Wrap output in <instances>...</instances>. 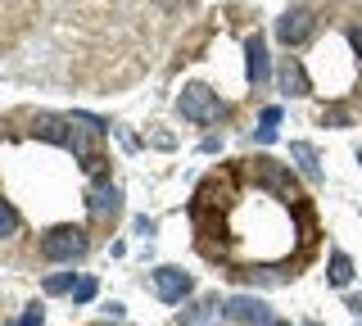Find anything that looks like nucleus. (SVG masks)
Here are the masks:
<instances>
[{"label":"nucleus","mask_w":362,"mask_h":326,"mask_svg":"<svg viewBox=\"0 0 362 326\" xmlns=\"http://www.w3.org/2000/svg\"><path fill=\"white\" fill-rule=\"evenodd\" d=\"M331 286H349V281H354V258L349 254H331Z\"/></svg>","instance_id":"13"},{"label":"nucleus","mask_w":362,"mask_h":326,"mask_svg":"<svg viewBox=\"0 0 362 326\" xmlns=\"http://www.w3.org/2000/svg\"><path fill=\"white\" fill-rule=\"evenodd\" d=\"M118 204H122V195H118V186H113V182H95V186H90L86 209L95 213V218H113V213H118Z\"/></svg>","instance_id":"9"},{"label":"nucleus","mask_w":362,"mask_h":326,"mask_svg":"<svg viewBox=\"0 0 362 326\" xmlns=\"http://www.w3.org/2000/svg\"><path fill=\"white\" fill-rule=\"evenodd\" d=\"M272 326H290V322H272Z\"/></svg>","instance_id":"22"},{"label":"nucleus","mask_w":362,"mask_h":326,"mask_svg":"<svg viewBox=\"0 0 362 326\" xmlns=\"http://www.w3.org/2000/svg\"><path fill=\"white\" fill-rule=\"evenodd\" d=\"M308 326H322V322H308Z\"/></svg>","instance_id":"24"},{"label":"nucleus","mask_w":362,"mask_h":326,"mask_svg":"<svg viewBox=\"0 0 362 326\" xmlns=\"http://www.w3.org/2000/svg\"><path fill=\"white\" fill-rule=\"evenodd\" d=\"M349 41H354V50L362 54V23H358V28H349Z\"/></svg>","instance_id":"20"},{"label":"nucleus","mask_w":362,"mask_h":326,"mask_svg":"<svg viewBox=\"0 0 362 326\" xmlns=\"http://www.w3.org/2000/svg\"><path fill=\"white\" fill-rule=\"evenodd\" d=\"M41 322H45V308H41V303H32V308L23 313V322H18V326H41Z\"/></svg>","instance_id":"18"},{"label":"nucleus","mask_w":362,"mask_h":326,"mask_svg":"<svg viewBox=\"0 0 362 326\" xmlns=\"http://www.w3.org/2000/svg\"><path fill=\"white\" fill-rule=\"evenodd\" d=\"M73 286H77V276H73V272H54V276H45V295H68Z\"/></svg>","instance_id":"15"},{"label":"nucleus","mask_w":362,"mask_h":326,"mask_svg":"<svg viewBox=\"0 0 362 326\" xmlns=\"http://www.w3.org/2000/svg\"><path fill=\"white\" fill-rule=\"evenodd\" d=\"M226 318H231V326H272L276 322L272 318V303L258 295H231L226 299Z\"/></svg>","instance_id":"4"},{"label":"nucleus","mask_w":362,"mask_h":326,"mask_svg":"<svg viewBox=\"0 0 362 326\" xmlns=\"http://www.w3.org/2000/svg\"><path fill=\"white\" fill-rule=\"evenodd\" d=\"M177 109H181V118H190V122H213L222 114V100L209 91V86H186L177 100Z\"/></svg>","instance_id":"5"},{"label":"nucleus","mask_w":362,"mask_h":326,"mask_svg":"<svg viewBox=\"0 0 362 326\" xmlns=\"http://www.w3.org/2000/svg\"><path fill=\"white\" fill-rule=\"evenodd\" d=\"M313 28H317V18H313V9H286V14L276 18V37L286 41V46H303V41L313 37Z\"/></svg>","instance_id":"7"},{"label":"nucleus","mask_w":362,"mask_h":326,"mask_svg":"<svg viewBox=\"0 0 362 326\" xmlns=\"http://www.w3.org/2000/svg\"><path fill=\"white\" fill-rule=\"evenodd\" d=\"M281 91H286V95H308V73H303L299 59L281 64Z\"/></svg>","instance_id":"11"},{"label":"nucleus","mask_w":362,"mask_h":326,"mask_svg":"<svg viewBox=\"0 0 362 326\" xmlns=\"http://www.w3.org/2000/svg\"><path fill=\"white\" fill-rule=\"evenodd\" d=\"M276 122H281V109H276V105L263 109V127L254 132V141H258V145H272V141H276Z\"/></svg>","instance_id":"14"},{"label":"nucleus","mask_w":362,"mask_h":326,"mask_svg":"<svg viewBox=\"0 0 362 326\" xmlns=\"http://www.w3.org/2000/svg\"><path fill=\"white\" fill-rule=\"evenodd\" d=\"M326 122H349V109H326Z\"/></svg>","instance_id":"19"},{"label":"nucleus","mask_w":362,"mask_h":326,"mask_svg":"<svg viewBox=\"0 0 362 326\" xmlns=\"http://www.w3.org/2000/svg\"><path fill=\"white\" fill-rule=\"evenodd\" d=\"M290 159L299 163V173L308 177V182H322V163H317V150H313L308 141H294L290 145Z\"/></svg>","instance_id":"12"},{"label":"nucleus","mask_w":362,"mask_h":326,"mask_svg":"<svg viewBox=\"0 0 362 326\" xmlns=\"http://www.w3.org/2000/svg\"><path fill=\"white\" fill-rule=\"evenodd\" d=\"M177 326H231V318H226V303L222 299H199L195 308L181 313Z\"/></svg>","instance_id":"8"},{"label":"nucleus","mask_w":362,"mask_h":326,"mask_svg":"<svg viewBox=\"0 0 362 326\" xmlns=\"http://www.w3.org/2000/svg\"><path fill=\"white\" fill-rule=\"evenodd\" d=\"M195 290V276L181 272V267H154V295L163 303H181Z\"/></svg>","instance_id":"6"},{"label":"nucleus","mask_w":362,"mask_h":326,"mask_svg":"<svg viewBox=\"0 0 362 326\" xmlns=\"http://www.w3.org/2000/svg\"><path fill=\"white\" fill-rule=\"evenodd\" d=\"M358 159H362V145H358Z\"/></svg>","instance_id":"23"},{"label":"nucleus","mask_w":362,"mask_h":326,"mask_svg":"<svg viewBox=\"0 0 362 326\" xmlns=\"http://www.w3.org/2000/svg\"><path fill=\"white\" fill-rule=\"evenodd\" d=\"M245 69H249V82H254V86L267 82V41L258 37V32L245 41Z\"/></svg>","instance_id":"10"},{"label":"nucleus","mask_w":362,"mask_h":326,"mask_svg":"<svg viewBox=\"0 0 362 326\" xmlns=\"http://www.w3.org/2000/svg\"><path fill=\"white\" fill-rule=\"evenodd\" d=\"M95 299V276H77V286H73V303H90Z\"/></svg>","instance_id":"16"},{"label":"nucleus","mask_w":362,"mask_h":326,"mask_svg":"<svg viewBox=\"0 0 362 326\" xmlns=\"http://www.w3.org/2000/svg\"><path fill=\"white\" fill-rule=\"evenodd\" d=\"M349 308H354L358 318H362V295H349Z\"/></svg>","instance_id":"21"},{"label":"nucleus","mask_w":362,"mask_h":326,"mask_svg":"<svg viewBox=\"0 0 362 326\" xmlns=\"http://www.w3.org/2000/svg\"><path fill=\"white\" fill-rule=\"evenodd\" d=\"M249 177H254L258 186H267V190H276V199H299L294 195V177H290V168H281L276 159H249Z\"/></svg>","instance_id":"3"},{"label":"nucleus","mask_w":362,"mask_h":326,"mask_svg":"<svg viewBox=\"0 0 362 326\" xmlns=\"http://www.w3.org/2000/svg\"><path fill=\"white\" fill-rule=\"evenodd\" d=\"M14 227H18V213L0 199V240H5V235H14Z\"/></svg>","instance_id":"17"},{"label":"nucleus","mask_w":362,"mask_h":326,"mask_svg":"<svg viewBox=\"0 0 362 326\" xmlns=\"http://www.w3.org/2000/svg\"><path fill=\"white\" fill-rule=\"evenodd\" d=\"M86 231L82 227H54V231H45L41 235V254L50 258V263H73V258H82L86 254Z\"/></svg>","instance_id":"2"},{"label":"nucleus","mask_w":362,"mask_h":326,"mask_svg":"<svg viewBox=\"0 0 362 326\" xmlns=\"http://www.w3.org/2000/svg\"><path fill=\"white\" fill-rule=\"evenodd\" d=\"M37 136L64 145V150H73L77 159H82L86 173H100V154H95V141L105 136V122L90 118V114H41L37 118Z\"/></svg>","instance_id":"1"}]
</instances>
